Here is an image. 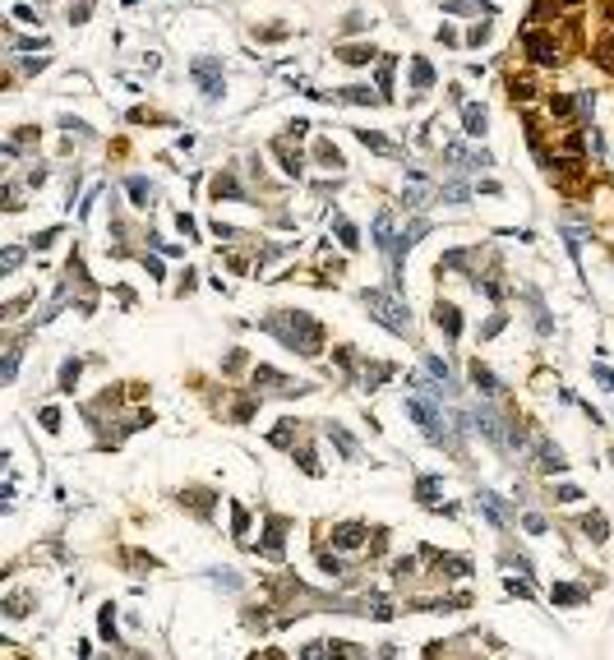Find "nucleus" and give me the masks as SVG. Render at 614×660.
I'll return each mask as SVG.
<instances>
[{
  "instance_id": "nucleus-5",
  "label": "nucleus",
  "mask_w": 614,
  "mask_h": 660,
  "mask_svg": "<svg viewBox=\"0 0 614 660\" xmlns=\"http://www.w3.org/2000/svg\"><path fill=\"white\" fill-rule=\"evenodd\" d=\"M333 541L342 545V550H356L360 541H370V527H360V522H351V527H342V531H333Z\"/></svg>"
},
{
  "instance_id": "nucleus-6",
  "label": "nucleus",
  "mask_w": 614,
  "mask_h": 660,
  "mask_svg": "<svg viewBox=\"0 0 614 660\" xmlns=\"http://www.w3.org/2000/svg\"><path fill=\"white\" fill-rule=\"evenodd\" d=\"M282 536H286V522H268V536H264V554L282 559Z\"/></svg>"
},
{
  "instance_id": "nucleus-3",
  "label": "nucleus",
  "mask_w": 614,
  "mask_h": 660,
  "mask_svg": "<svg viewBox=\"0 0 614 660\" xmlns=\"http://www.w3.org/2000/svg\"><path fill=\"white\" fill-rule=\"evenodd\" d=\"M365 305H370V314H379V319H384L393 333H407V328H411L407 310H402V305H397L388 291H365Z\"/></svg>"
},
{
  "instance_id": "nucleus-2",
  "label": "nucleus",
  "mask_w": 614,
  "mask_h": 660,
  "mask_svg": "<svg viewBox=\"0 0 614 660\" xmlns=\"http://www.w3.org/2000/svg\"><path fill=\"white\" fill-rule=\"evenodd\" d=\"M407 411H411V420H421V425L430 429V439H435L439 448H444V443H448V448H458V434L448 429V420L435 411V406H430V402H421V397H416V402H407Z\"/></svg>"
},
{
  "instance_id": "nucleus-16",
  "label": "nucleus",
  "mask_w": 614,
  "mask_h": 660,
  "mask_svg": "<svg viewBox=\"0 0 614 660\" xmlns=\"http://www.w3.org/2000/svg\"><path fill=\"white\" fill-rule=\"evenodd\" d=\"M231 527H236V536H245V531H250V513H245V508H236V518H231Z\"/></svg>"
},
{
  "instance_id": "nucleus-1",
  "label": "nucleus",
  "mask_w": 614,
  "mask_h": 660,
  "mask_svg": "<svg viewBox=\"0 0 614 660\" xmlns=\"http://www.w3.org/2000/svg\"><path fill=\"white\" fill-rule=\"evenodd\" d=\"M268 324V333L277 337V342H286L291 351H300V356H314V351L323 347V328L314 324V319H305V314H268L264 319Z\"/></svg>"
},
{
  "instance_id": "nucleus-9",
  "label": "nucleus",
  "mask_w": 614,
  "mask_h": 660,
  "mask_svg": "<svg viewBox=\"0 0 614 660\" xmlns=\"http://www.w3.org/2000/svg\"><path fill=\"white\" fill-rule=\"evenodd\" d=\"M213 195H218V199H222V195H231V199H245V190H241L236 181H231V176H218V181H213Z\"/></svg>"
},
{
  "instance_id": "nucleus-11",
  "label": "nucleus",
  "mask_w": 614,
  "mask_h": 660,
  "mask_svg": "<svg viewBox=\"0 0 614 660\" xmlns=\"http://www.w3.org/2000/svg\"><path fill=\"white\" fill-rule=\"evenodd\" d=\"M337 56H342V60H351V65H365V60L374 56V47H346V51H337Z\"/></svg>"
},
{
  "instance_id": "nucleus-13",
  "label": "nucleus",
  "mask_w": 614,
  "mask_h": 660,
  "mask_svg": "<svg viewBox=\"0 0 614 660\" xmlns=\"http://www.w3.org/2000/svg\"><path fill=\"white\" fill-rule=\"evenodd\" d=\"M411 69H416V74H411V79H416V88H430V83H435V69L425 65V60H416Z\"/></svg>"
},
{
  "instance_id": "nucleus-7",
  "label": "nucleus",
  "mask_w": 614,
  "mask_h": 660,
  "mask_svg": "<svg viewBox=\"0 0 614 660\" xmlns=\"http://www.w3.org/2000/svg\"><path fill=\"white\" fill-rule=\"evenodd\" d=\"M471 383H476L480 393H503V388H499V379L490 374V365H480V361L471 365Z\"/></svg>"
},
{
  "instance_id": "nucleus-4",
  "label": "nucleus",
  "mask_w": 614,
  "mask_h": 660,
  "mask_svg": "<svg viewBox=\"0 0 614 660\" xmlns=\"http://www.w3.org/2000/svg\"><path fill=\"white\" fill-rule=\"evenodd\" d=\"M526 51H531V60L536 65H554L559 60V47H554V33H526Z\"/></svg>"
},
{
  "instance_id": "nucleus-14",
  "label": "nucleus",
  "mask_w": 614,
  "mask_h": 660,
  "mask_svg": "<svg viewBox=\"0 0 614 660\" xmlns=\"http://www.w3.org/2000/svg\"><path fill=\"white\" fill-rule=\"evenodd\" d=\"M467 130H471V134L485 130V111H480V106H467Z\"/></svg>"
},
{
  "instance_id": "nucleus-10",
  "label": "nucleus",
  "mask_w": 614,
  "mask_h": 660,
  "mask_svg": "<svg viewBox=\"0 0 614 660\" xmlns=\"http://www.w3.org/2000/svg\"><path fill=\"white\" fill-rule=\"evenodd\" d=\"M554 600H563V605H582L587 591H582V586H554Z\"/></svg>"
},
{
  "instance_id": "nucleus-8",
  "label": "nucleus",
  "mask_w": 614,
  "mask_h": 660,
  "mask_svg": "<svg viewBox=\"0 0 614 660\" xmlns=\"http://www.w3.org/2000/svg\"><path fill=\"white\" fill-rule=\"evenodd\" d=\"M435 319H439V328H448V337H458V328H462V314L453 310V305H444V300H439V305H435Z\"/></svg>"
},
{
  "instance_id": "nucleus-12",
  "label": "nucleus",
  "mask_w": 614,
  "mask_h": 660,
  "mask_svg": "<svg viewBox=\"0 0 614 660\" xmlns=\"http://www.w3.org/2000/svg\"><path fill=\"white\" fill-rule=\"evenodd\" d=\"M129 199H134V204H153V190H148V181H129Z\"/></svg>"
},
{
  "instance_id": "nucleus-15",
  "label": "nucleus",
  "mask_w": 614,
  "mask_h": 660,
  "mask_svg": "<svg viewBox=\"0 0 614 660\" xmlns=\"http://www.w3.org/2000/svg\"><path fill=\"white\" fill-rule=\"evenodd\" d=\"M582 531H587V536H596V541H605V522L596 518V513H591V518L582 522Z\"/></svg>"
}]
</instances>
